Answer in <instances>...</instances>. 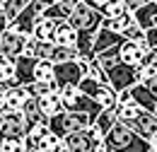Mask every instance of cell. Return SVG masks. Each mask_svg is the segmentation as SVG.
Segmentation results:
<instances>
[{
  "mask_svg": "<svg viewBox=\"0 0 157 152\" xmlns=\"http://www.w3.org/2000/svg\"><path fill=\"white\" fill-rule=\"evenodd\" d=\"M15 87H22L15 75V60L0 56V92H10Z\"/></svg>",
  "mask_w": 157,
  "mask_h": 152,
  "instance_id": "cell-15",
  "label": "cell"
},
{
  "mask_svg": "<svg viewBox=\"0 0 157 152\" xmlns=\"http://www.w3.org/2000/svg\"><path fill=\"white\" fill-rule=\"evenodd\" d=\"M44 12H46V2L44 0H29V5L22 10V15L10 24V29L27 39H32L34 27L39 24V19H44Z\"/></svg>",
  "mask_w": 157,
  "mask_h": 152,
  "instance_id": "cell-6",
  "label": "cell"
},
{
  "mask_svg": "<svg viewBox=\"0 0 157 152\" xmlns=\"http://www.w3.org/2000/svg\"><path fill=\"white\" fill-rule=\"evenodd\" d=\"M99 152H104V150H99Z\"/></svg>",
  "mask_w": 157,
  "mask_h": 152,
  "instance_id": "cell-38",
  "label": "cell"
},
{
  "mask_svg": "<svg viewBox=\"0 0 157 152\" xmlns=\"http://www.w3.org/2000/svg\"><path fill=\"white\" fill-rule=\"evenodd\" d=\"M133 17H136V24L143 32L155 29L157 27V0H145L136 12H133Z\"/></svg>",
  "mask_w": 157,
  "mask_h": 152,
  "instance_id": "cell-12",
  "label": "cell"
},
{
  "mask_svg": "<svg viewBox=\"0 0 157 152\" xmlns=\"http://www.w3.org/2000/svg\"><path fill=\"white\" fill-rule=\"evenodd\" d=\"M104 68V73L109 77V87L116 92H128L138 85V70L121 63L118 58H97Z\"/></svg>",
  "mask_w": 157,
  "mask_h": 152,
  "instance_id": "cell-2",
  "label": "cell"
},
{
  "mask_svg": "<svg viewBox=\"0 0 157 152\" xmlns=\"http://www.w3.org/2000/svg\"><path fill=\"white\" fill-rule=\"evenodd\" d=\"M150 145H152V152H157V138L152 140V142H150Z\"/></svg>",
  "mask_w": 157,
  "mask_h": 152,
  "instance_id": "cell-36",
  "label": "cell"
},
{
  "mask_svg": "<svg viewBox=\"0 0 157 152\" xmlns=\"http://www.w3.org/2000/svg\"><path fill=\"white\" fill-rule=\"evenodd\" d=\"M27 89H29V94H32V97L44 99V97L58 92V85H56V82H34V85H32V87H27Z\"/></svg>",
  "mask_w": 157,
  "mask_h": 152,
  "instance_id": "cell-30",
  "label": "cell"
},
{
  "mask_svg": "<svg viewBox=\"0 0 157 152\" xmlns=\"http://www.w3.org/2000/svg\"><path fill=\"white\" fill-rule=\"evenodd\" d=\"M7 29H10V22L5 19V15H0V41H2V36H5Z\"/></svg>",
  "mask_w": 157,
  "mask_h": 152,
  "instance_id": "cell-35",
  "label": "cell"
},
{
  "mask_svg": "<svg viewBox=\"0 0 157 152\" xmlns=\"http://www.w3.org/2000/svg\"><path fill=\"white\" fill-rule=\"evenodd\" d=\"M58 94H60V99H63L65 111H73V114H87V116H92L94 121H97V116L104 111L94 99L85 97L78 87H63V89H58Z\"/></svg>",
  "mask_w": 157,
  "mask_h": 152,
  "instance_id": "cell-4",
  "label": "cell"
},
{
  "mask_svg": "<svg viewBox=\"0 0 157 152\" xmlns=\"http://www.w3.org/2000/svg\"><path fill=\"white\" fill-rule=\"evenodd\" d=\"M0 152H29L24 138H0Z\"/></svg>",
  "mask_w": 157,
  "mask_h": 152,
  "instance_id": "cell-31",
  "label": "cell"
},
{
  "mask_svg": "<svg viewBox=\"0 0 157 152\" xmlns=\"http://www.w3.org/2000/svg\"><path fill=\"white\" fill-rule=\"evenodd\" d=\"M87 77L97 80L101 85H109V77H106V73H104V68H101V63H99L97 58H92V60L87 63Z\"/></svg>",
  "mask_w": 157,
  "mask_h": 152,
  "instance_id": "cell-32",
  "label": "cell"
},
{
  "mask_svg": "<svg viewBox=\"0 0 157 152\" xmlns=\"http://www.w3.org/2000/svg\"><path fill=\"white\" fill-rule=\"evenodd\" d=\"M147 51H150L147 41H143V44H138V41H126V44L121 46V51H118V60L126 63V65H131V68H136V70H140Z\"/></svg>",
  "mask_w": 157,
  "mask_h": 152,
  "instance_id": "cell-9",
  "label": "cell"
},
{
  "mask_svg": "<svg viewBox=\"0 0 157 152\" xmlns=\"http://www.w3.org/2000/svg\"><path fill=\"white\" fill-rule=\"evenodd\" d=\"M27 44H29V39L17 34V32H12V29H7L5 32V36L0 41V56L10 58V60H17L27 53Z\"/></svg>",
  "mask_w": 157,
  "mask_h": 152,
  "instance_id": "cell-8",
  "label": "cell"
},
{
  "mask_svg": "<svg viewBox=\"0 0 157 152\" xmlns=\"http://www.w3.org/2000/svg\"><path fill=\"white\" fill-rule=\"evenodd\" d=\"M53 48H56V44H44V41H36V39H29L24 56L34 58V60H51L53 58Z\"/></svg>",
  "mask_w": 157,
  "mask_h": 152,
  "instance_id": "cell-20",
  "label": "cell"
},
{
  "mask_svg": "<svg viewBox=\"0 0 157 152\" xmlns=\"http://www.w3.org/2000/svg\"><path fill=\"white\" fill-rule=\"evenodd\" d=\"M140 114H143V109L138 106L136 101L121 104V106L116 109V118H118V123H123V126H131V123H133V121H136Z\"/></svg>",
  "mask_w": 157,
  "mask_h": 152,
  "instance_id": "cell-25",
  "label": "cell"
},
{
  "mask_svg": "<svg viewBox=\"0 0 157 152\" xmlns=\"http://www.w3.org/2000/svg\"><path fill=\"white\" fill-rule=\"evenodd\" d=\"M68 24L75 29V32H92V34H99V29L104 27V17L99 15L97 10H92L87 5V0H78L73 15L68 19Z\"/></svg>",
  "mask_w": 157,
  "mask_h": 152,
  "instance_id": "cell-5",
  "label": "cell"
},
{
  "mask_svg": "<svg viewBox=\"0 0 157 152\" xmlns=\"http://www.w3.org/2000/svg\"><path fill=\"white\" fill-rule=\"evenodd\" d=\"M48 135H51V128H48V123L34 126V128L27 133V138H24V142H27V150H29V152H39L41 142H44Z\"/></svg>",
  "mask_w": 157,
  "mask_h": 152,
  "instance_id": "cell-21",
  "label": "cell"
},
{
  "mask_svg": "<svg viewBox=\"0 0 157 152\" xmlns=\"http://www.w3.org/2000/svg\"><path fill=\"white\" fill-rule=\"evenodd\" d=\"M104 87H106V85H101V82H97V80H92V77L85 75L78 89H80L85 97H90V99H94V101H97V97L101 94V89H104Z\"/></svg>",
  "mask_w": 157,
  "mask_h": 152,
  "instance_id": "cell-29",
  "label": "cell"
},
{
  "mask_svg": "<svg viewBox=\"0 0 157 152\" xmlns=\"http://www.w3.org/2000/svg\"><path fill=\"white\" fill-rule=\"evenodd\" d=\"M29 97L32 94H29L27 87H15V89L5 92V109H10V111H24Z\"/></svg>",
  "mask_w": 157,
  "mask_h": 152,
  "instance_id": "cell-16",
  "label": "cell"
},
{
  "mask_svg": "<svg viewBox=\"0 0 157 152\" xmlns=\"http://www.w3.org/2000/svg\"><path fill=\"white\" fill-rule=\"evenodd\" d=\"M101 145H104V138H99L92 128L65 138V152H99Z\"/></svg>",
  "mask_w": 157,
  "mask_h": 152,
  "instance_id": "cell-7",
  "label": "cell"
},
{
  "mask_svg": "<svg viewBox=\"0 0 157 152\" xmlns=\"http://www.w3.org/2000/svg\"><path fill=\"white\" fill-rule=\"evenodd\" d=\"M27 5H29V0H5V2H2V15L12 24V22L22 15V10H24Z\"/></svg>",
  "mask_w": 157,
  "mask_h": 152,
  "instance_id": "cell-28",
  "label": "cell"
},
{
  "mask_svg": "<svg viewBox=\"0 0 157 152\" xmlns=\"http://www.w3.org/2000/svg\"><path fill=\"white\" fill-rule=\"evenodd\" d=\"M94 126V118L87 114H73V111H63V114L53 116L48 121V128L51 133L58 135V138H68V135H75V133H82V131H90Z\"/></svg>",
  "mask_w": 157,
  "mask_h": 152,
  "instance_id": "cell-3",
  "label": "cell"
},
{
  "mask_svg": "<svg viewBox=\"0 0 157 152\" xmlns=\"http://www.w3.org/2000/svg\"><path fill=\"white\" fill-rule=\"evenodd\" d=\"M39 152H65V140L51 133L46 140H44V142H41Z\"/></svg>",
  "mask_w": 157,
  "mask_h": 152,
  "instance_id": "cell-33",
  "label": "cell"
},
{
  "mask_svg": "<svg viewBox=\"0 0 157 152\" xmlns=\"http://www.w3.org/2000/svg\"><path fill=\"white\" fill-rule=\"evenodd\" d=\"M138 85L147 87V92L157 99V63H155V65H150V68L138 70Z\"/></svg>",
  "mask_w": 157,
  "mask_h": 152,
  "instance_id": "cell-24",
  "label": "cell"
},
{
  "mask_svg": "<svg viewBox=\"0 0 157 152\" xmlns=\"http://www.w3.org/2000/svg\"><path fill=\"white\" fill-rule=\"evenodd\" d=\"M56 46H65V48H75L78 46V32L68 24V22H58V29H56Z\"/></svg>",
  "mask_w": 157,
  "mask_h": 152,
  "instance_id": "cell-22",
  "label": "cell"
},
{
  "mask_svg": "<svg viewBox=\"0 0 157 152\" xmlns=\"http://www.w3.org/2000/svg\"><path fill=\"white\" fill-rule=\"evenodd\" d=\"M131 97H133V101H136L138 106L143 109V111H150V114H157V99L150 92H147V87H143V85H136L133 89H131Z\"/></svg>",
  "mask_w": 157,
  "mask_h": 152,
  "instance_id": "cell-18",
  "label": "cell"
},
{
  "mask_svg": "<svg viewBox=\"0 0 157 152\" xmlns=\"http://www.w3.org/2000/svg\"><path fill=\"white\" fill-rule=\"evenodd\" d=\"M2 2H5V0H0V15H2Z\"/></svg>",
  "mask_w": 157,
  "mask_h": 152,
  "instance_id": "cell-37",
  "label": "cell"
},
{
  "mask_svg": "<svg viewBox=\"0 0 157 152\" xmlns=\"http://www.w3.org/2000/svg\"><path fill=\"white\" fill-rule=\"evenodd\" d=\"M78 60H80L78 48H65V46H56V48H53V58H51V63H53V65H63V63H78Z\"/></svg>",
  "mask_w": 157,
  "mask_h": 152,
  "instance_id": "cell-26",
  "label": "cell"
},
{
  "mask_svg": "<svg viewBox=\"0 0 157 152\" xmlns=\"http://www.w3.org/2000/svg\"><path fill=\"white\" fill-rule=\"evenodd\" d=\"M104 152H152V145L143 138H138L128 126L123 123H116L114 131L104 138V145H101Z\"/></svg>",
  "mask_w": 157,
  "mask_h": 152,
  "instance_id": "cell-1",
  "label": "cell"
},
{
  "mask_svg": "<svg viewBox=\"0 0 157 152\" xmlns=\"http://www.w3.org/2000/svg\"><path fill=\"white\" fill-rule=\"evenodd\" d=\"M155 116H157V114H155Z\"/></svg>",
  "mask_w": 157,
  "mask_h": 152,
  "instance_id": "cell-39",
  "label": "cell"
},
{
  "mask_svg": "<svg viewBox=\"0 0 157 152\" xmlns=\"http://www.w3.org/2000/svg\"><path fill=\"white\" fill-rule=\"evenodd\" d=\"M138 138H143V140H147V142H152L157 138V116L150 114V111H143V114L138 116L136 121L128 126Z\"/></svg>",
  "mask_w": 157,
  "mask_h": 152,
  "instance_id": "cell-10",
  "label": "cell"
},
{
  "mask_svg": "<svg viewBox=\"0 0 157 152\" xmlns=\"http://www.w3.org/2000/svg\"><path fill=\"white\" fill-rule=\"evenodd\" d=\"M39 111L48 121L53 118V116H58L65 111V106H63V99H60L58 92H53V94H48V97H44V99H39Z\"/></svg>",
  "mask_w": 157,
  "mask_h": 152,
  "instance_id": "cell-19",
  "label": "cell"
},
{
  "mask_svg": "<svg viewBox=\"0 0 157 152\" xmlns=\"http://www.w3.org/2000/svg\"><path fill=\"white\" fill-rule=\"evenodd\" d=\"M34 82H56V65L51 60H39L34 70Z\"/></svg>",
  "mask_w": 157,
  "mask_h": 152,
  "instance_id": "cell-27",
  "label": "cell"
},
{
  "mask_svg": "<svg viewBox=\"0 0 157 152\" xmlns=\"http://www.w3.org/2000/svg\"><path fill=\"white\" fill-rule=\"evenodd\" d=\"M123 44H126V36H123V34H116V32L101 27L97 39H94V58L101 56V53H106V51H111V48H121Z\"/></svg>",
  "mask_w": 157,
  "mask_h": 152,
  "instance_id": "cell-11",
  "label": "cell"
},
{
  "mask_svg": "<svg viewBox=\"0 0 157 152\" xmlns=\"http://www.w3.org/2000/svg\"><path fill=\"white\" fill-rule=\"evenodd\" d=\"M56 29H58V22H53V19L44 17V19H39V24L34 27V34H32V39L44 41V44H53V41H56Z\"/></svg>",
  "mask_w": 157,
  "mask_h": 152,
  "instance_id": "cell-17",
  "label": "cell"
},
{
  "mask_svg": "<svg viewBox=\"0 0 157 152\" xmlns=\"http://www.w3.org/2000/svg\"><path fill=\"white\" fill-rule=\"evenodd\" d=\"M36 63L39 60H34V58L29 56H22L15 60V75H17V82H20L22 87H32L34 85V70H36Z\"/></svg>",
  "mask_w": 157,
  "mask_h": 152,
  "instance_id": "cell-14",
  "label": "cell"
},
{
  "mask_svg": "<svg viewBox=\"0 0 157 152\" xmlns=\"http://www.w3.org/2000/svg\"><path fill=\"white\" fill-rule=\"evenodd\" d=\"M116 123H118L116 111H101V114L97 116V121H94V126H92V131H94L99 138H106V135L114 131Z\"/></svg>",
  "mask_w": 157,
  "mask_h": 152,
  "instance_id": "cell-23",
  "label": "cell"
},
{
  "mask_svg": "<svg viewBox=\"0 0 157 152\" xmlns=\"http://www.w3.org/2000/svg\"><path fill=\"white\" fill-rule=\"evenodd\" d=\"M78 0H53V2H46V12L44 17L53 19V22H68L73 10H75Z\"/></svg>",
  "mask_w": 157,
  "mask_h": 152,
  "instance_id": "cell-13",
  "label": "cell"
},
{
  "mask_svg": "<svg viewBox=\"0 0 157 152\" xmlns=\"http://www.w3.org/2000/svg\"><path fill=\"white\" fill-rule=\"evenodd\" d=\"M145 39H147V46H150L152 51H157V27L150 29V32H145Z\"/></svg>",
  "mask_w": 157,
  "mask_h": 152,
  "instance_id": "cell-34",
  "label": "cell"
}]
</instances>
